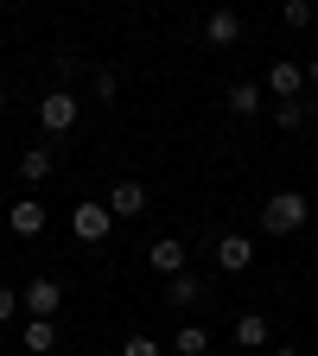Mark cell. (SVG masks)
<instances>
[{"label":"cell","instance_id":"1","mask_svg":"<svg viewBox=\"0 0 318 356\" xmlns=\"http://www.w3.org/2000/svg\"><path fill=\"white\" fill-rule=\"evenodd\" d=\"M305 222H312V197L305 191H274L261 204V229L267 236H293V229H305Z\"/></svg>","mask_w":318,"mask_h":356},{"label":"cell","instance_id":"2","mask_svg":"<svg viewBox=\"0 0 318 356\" xmlns=\"http://www.w3.org/2000/svg\"><path fill=\"white\" fill-rule=\"evenodd\" d=\"M77 115H83V102L70 96V89H51V96L38 102V127H45V134H70Z\"/></svg>","mask_w":318,"mask_h":356},{"label":"cell","instance_id":"3","mask_svg":"<svg viewBox=\"0 0 318 356\" xmlns=\"http://www.w3.org/2000/svg\"><path fill=\"white\" fill-rule=\"evenodd\" d=\"M19 305L32 312V318H58V312H64V286H58L51 274H38V280L19 293Z\"/></svg>","mask_w":318,"mask_h":356},{"label":"cell","instance_id":"4","mask_svg":"<svg viewBox=\"0 0 318 356\" xmlns=\"http://www.w3.org/2000/svg\"><path fill=\"white\" fill-rule=\"evenodd\" d=\"M70 229H77V242H102L115 229V210L109 204H77L70 210Z\"/></svg>","mask_w":318,"mask_h":356},{"label":"cell","instance_id":"5","mask_svg":"<svg viewBox=\"0 0 318 356\" xmlns=\"http://www.w3.org/2000/svg\"><path fill=\"white\" fill-rule=\"evenodd\" d=\"M299 89H305V64H293V58L267 64V96L274 102H299Z\"/></svg>","mask_w":318,"mask_h":356},{"label":"cell","instance_id":"6","mask_svg":"<svg viewBox=\"0 0 318 356\" xmlns=\"http://www.w3.org/2000/svg\"><path fill=\"white\" fill-rule=\"evenodd\" d=\"M216 267L223 274H248L255 267V242L248 236H216Z\"/></svg>","mask_w":318,"mask_h":356},{"label":"cell","instance_id":"7","mask_svg":"<svg viewBox=\"0 0 318 356\" xmlns=\"http://www.w3.org/2000/svg\"><path fill=\"white\" fill-rule=\"evenodd\" d=\"M204 38L216 44V51H230V44L242 38V13H236V7H210V19H204Z\"/></svg>","mask_w":318,"mask_h":356},{"label":"cell","instance_id":"8","mask_svg":"<svg viewBox=\"0 0 318 356\" xmlns=\"http://www.w3.org/2000/svg\"><path fill=\"white\" fill-rule=\"evenodd\" d=\"M261 102H267V89H261V83H248V76L223 89V108H230V115H242V121H248V115H261Z\"/></svg>","mask_w":318,"mask_h":356},{"label":"cell","instance_id":"9","mask_svg":"<svg viewBox=\"0 0 318 356\" xmlns=\"http://www.w3.org/2000/svg\"><path fill=\"white\" fill-rule=\"evenodd\" d=\"M147 267L159 280H172V274H185V242H172V236H159L153 248H147Z\"/></svg>","mask_w":318,"mask_h":356},{"label":"cell","instance_id":"10","mask_svg":"<svg viewBox=\"0 0 318 356\" xmlns=\"http://www.w3.org/2000/svg\"><path fill=\"white\" fill-rule=\"evenodd\" d=\"M7 222H13V236H19V242H38V236H45V204L19 197V204L7 210Z\"/></svg>","mask_w":318,"mask_h":356},{"label":"cell","instance_id":"11","mask_svg":"<svg viewBox=\"0 0 318 356\" xmlns=\"http://www.w3.org/2000/svg\"><path fill=\"white\" fill-rule=\"evenodd\" d=\"M109 210H115V216H147V185H134V178H121V185L109 191Z\"/></svg>","mask_w":318,"mask_h":356},{"label":"cell","instance_id":"12","mask_svg":"<svg viewBox=\"0 0 318 356\" xmlns=\"http://www.w3.org/2000/svg\"><path fill=\"white\" fill-rule=\"evenodd\" d=\"M51 165H58L51 147H26V153H19V178H26V185H45V178H51Z\"/></svg>","mask_w":318,"mask_h":356},{"label":"cell","instance_id":"13","mask_svg":"<svg viewBox=\"0 0 318 356\" xmlns=\"http://www.w3.org/2000/svg\"><path fill=\"white\" fill-rule=\"evenodd\" d=\"M19 343H26V350H32V356H51V350H58V325H51V318H32V325H26V337H19Z\"/></svg>","mask_w":318,"mask_h":356},{"label":"cell","instance_id":"14","mask_svg":"<svg viewBox=\"0 0 318 356\" xmlns=\"http://www.w3.org/2000/svg\"><path fill=\"white\" fill-rule=\"evenodd\" d=\"M198 293H204L198 274H172V280H166V305H198Z\"/></svg>","mask_w":318,"mask_h":356},{"label":"cell","instance_id":"15","mask_svg":"<svg viewBox=\"0 0 318 356\" xmlns=\"http://www.w3.org/2000/svg\"><path fill=\"white\" fill-rule=\"evenodd\" d=\"M236 343L242 350H261L267 343V318H261V312H242V318H236Z\"/></svg>","mask_w":318,"mask_h":356},{"label":"cell","instance_id":"16","mask_svg":"<svg viewBox=\"0 0 318 356\" xmlns=\"http://www.w3.org/2000/svg\"><path fill=\"white\" fill-rule=\"evenodd\" d=\"M204 350H210V331L204 325H185V331L172 337V356H204Z\"/></svg>","mask_w":318,"mask_h":356},{"label":"cell","instance_id":"17","mask_svg":"<svg viewBox=\"0 0 318 356\" xmlns=\"http://www.w3.org/2000/svg\"><path fill=\"white\" fill-rule=\"evenodd\" d=\"M274 121L293 134V127H305V121H312V102H280V108H274Z\"/></svg>","mask_w":318,"mask_h":356},{"label":"cell","instance_id":"18","mask_svg":"<svg viewBox=\"0 0 318 356\" xmlns=\"http://www.w3.org/2000/svg\"><path fill=\"white\" fill-rule=\"evenodd\" d=\"M312 13H318L312 0H287V7H280V19H287L293 32H305V26H312Z\"/></svg>","mask_w":318,"mask_h":356},{"label":"cell","instance_id":"19","mask_svg":"<svg viewBox=\"0 0 318 356\" xmlns=\"http://www.w3.org/2000/svg\"><path fill=\"white\" fill-rule=\"evenodd\" d=\"M121 356H166V350H159V343H153L147 331H134V337L121 343Z\"/></svg>","mask_w":318,"mask_h":356},{"label":"cell","instance_id":"20","mask_svg":"<svg viewBox=\"0 0 318 356\" xmlns=\"http://www.w3.org/2000/svg\"><path fill=\"white\" fill-rule=\"evenodd\" d=\"M115 89H121V76H115V70H96V96H102V102H115Z\"/></svg>","mask_w":318,"mask_h":356},{"label":"cell","instance_id":"21","mask_svg":"<svg viewBox=\"0 0 318 356\" xmlns=\"http://www.w3.org/2000/svg\"><path fill=\"white\" fill-rule=\"evenodd\" d=\"M13 312H19V293H13V286H0V325H13Z\"/></svg>","mask_w":318,"mask_h":356},{"label":"cell","instance_id":"22","mask_svg":"<svg viewBox=\"0 0 318 356\" xmlns=\"http://www.w3.org/2000/svg\"><path fill=\"white\" fill-rule=\"evenodd\" d=\"M305 83H312V89H318V58H312V64H305Z\"/></svg>","mask_w":318,"mask_h":356},{"label":"cell","instance_id":"23","mask_svg":"<svg viewBox=\"0 0 318 356\" xmlns=\"http://www.w3.org/2000/svg\"><path fill=\"white\" fill-rule=\"evenodd\" d=\"M274 356H299V350H274Z\"/></svg>","mask_w":318,"mask_h":356},{"label":"cell","instance_id":"24","mask_svg":"<svg viewBox=\"0 0 318 356\" xmlns=\"http://www.w3.org/2000/svg\"><path fill=\"white\" fill-rule=\"evenodd\" d=\"M0 108H7V89H0Z\"/></svg>","mask_w":318,"mask_h":356}]
</instances>
